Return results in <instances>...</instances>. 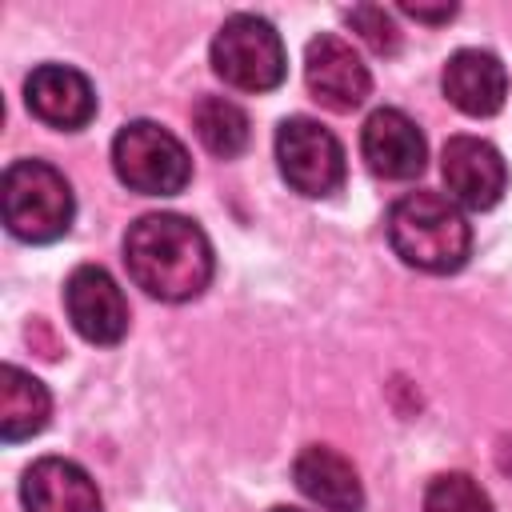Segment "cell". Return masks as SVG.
<instances>
[{"label":"cell","instance_id":"cell-5","mask_svg":"<svg viewBox=\"0 0 512 512\" xmlns=\"http://www.w3.org/2000/svg\"><path fill=\"white\" fill-rule=\"evenodd\" d=\"M112 168L120 184L140 196H176L192 180L188 148L152 120H132L112 140Z\"/></svg>","mask_w":512,"mask_h":512},{"label":"cell","instance_id":"cell-18","mask_svg":"<svg viewBox=\"0 0 512 512\" xmlns=\"http://www.w3.org/2000/svg\"><path fill=\"white\" fill-rule=\"evenodd\" d=\"M348 24H352V32L376 56H396L400 52V28H396V20L380 4H356V8H348Z\"/></svg>","mask_w":512,"mask_h":512},{"label":"cell","instance_id":"cell-6","mask_svg":"<svg viewBox=\"0 0 512 512\" xmlns=\"http://www.w3.org/2000/svg\"><path fill=\"white\" fill-rule=\"evenodd\" d=\"M276 164L292 192L324 200L344 184V148L312 116H288L276 128Z\"/></svg>","mask_w":512,"mask_h":512},{"label":"cell","instance_id":"cell-2","mask_svg":"<svg viewBox=\"0 0 512 512\" xmlns=\"http://www.w3.org/2000/svg\"><path fill=\"white\" fill-rule=\"evenodd\" d=\"M392 252L420 272H456L472 252V228L464 212L440 192H404L388 208Z\"/></svg>","mask_w":512,"mask_h":512},{"label":"cell","instance_id":"cell-4","mask_svg":"<svg viewBox=\"0 0 512 512\" xmlns=\"http://www.w3.org/2000/svg\"><path fill=\"white\" fill-rule=\"evenodd\" d=\"M212 72L236 92H272L284 84L288 56L280 32L252 12H236L212 36Z\"/></svg>","mask_w":512,"mask_h":512},{"label":"cell","instance_id":"cell-13","mask_svg":"<svg viewBox=\"0 0 512 512\" xmlns=\"http://www.w3.org/2000/svg\"><path fill=\"white\" fill-rule=\"evenodd\" d=\"M444 96L464 116H496L508 96V72L504 64L484 48H460L448 56L440 76Z\"/></svg>","mask_w":512,"mask_h":512},{"label":"cell","instance_id":"cell-19","mask_svg":"<svg viewBox=\"0 0 512 512\" xmlns=\"http://www.w3.org/2000/svg\"><path fill=\"white\" fill-rule=\"evenodd\" d=\"M24 336H28V344H32L44 360H56V356H60V344H56V336L48 332V324H44L40 316H32V324H28V332H24Z\"/></svg>","mask_w":512,"mask_h":512},{"label":"cell","instance_id":"cell-14","mask_svg":"<svg viewBox=\"0 0 512 512\" xmlns=\"http://www.w3.org/2000/svg\"><path fill=\"white\" fill-rule=\"evenodd\" d=\"M296 488L324 512H364V488L348 456L328 444H308L292 460Z\"/></svg>","mask_w":512,"mask_h":512},{"label":"cell","instance_id":"cell-8","mask_svg":"<svg viewBox=\"0 0 512 512\" xmlns=\"http://www.w3.org/2000/svg\"><path fill=\"white\" fill-rule=\"evenodd\" d=\"M64 312L88 344H120L128 332V300L100 264L72 268L64 284Z\"/></svg>","mask_w":512,"mask_h":512},{"label":"cell","instance_id":"cell-21","mask_svg":"<svg viewBox=\"0 0 512 512\" xmlns=\"http://www.w3.org/2000/svg\"><path fill=\"white\" fill-rule=\"evenodd\" d=\"M272 512H300V508H272Z\"/></svg>","mask_w":512,"mask_h":512},{"label":"cell","instance_id":"cell-11","mask_svg":"<svg viewBox=\"0 0 512 512\" xmlns=\"http://www.w3.org/2000/svg\"><path fill=\"white\" fill-rule=\"evenodd\" d=\"M24 100L36 120L60 132H76L96 116V92L84 72L68 64H40L24 80Z\"/></svg>","mask_w":512,"mask_h":512},{"label":"cell","instance_id":"cell-3","mask_svg":"<svg viewBox=\"0 0 512 512\" xmlns=\"http://www.w3.org/2000/svg\"><path fill=\"white\" fill-rule=\"evenodd\" d=\"M0 208L4 224L16 240L52 244L72 228V188L48 160H16L4 168L0 180Z\"/></svg>","mask_w":512,"mask_h":512},{"label":"cell","instance_id":"cell-7","mask_svg":"<svg viewBox=\"0 0 512 512\" xmlns=\"http://www.w3.org/2000/svg\"><path fill=\"white\" fill-rule=\"evenodd\" d=\"M304 80L316 104H324L328 112H352L368 100L372 92V76L368 64L356 56V48L332 32H320L308 40L304 52Z\"/></svg>","mask_w":512,"mask_h":512},{"label":"cell","instance_id":"cell-16","mask_svg":"<svg viewBox=\"0 0 512 512\" xmlns=\"http://www.w3.org/2000/svg\"><path fill=\"white\" fill-rule=\"evenodd\" d=\"M192 128H196L200 144L220 160H236L252 136L248 112L228 96H200L192 108Z\"/></svg>","mask_w":512,"mask_h":512},{"label":"cell","instance_id":"cell-17","mask_svg":"<svg viewBox=\"0 0 512 512\" xmlns=\"http://www.w3.org/2000/svg\"><path fill=\"white\" fill-rule=\"evenodd\" d=\"M424 512H492V500L468 472H440L424 492Z\"/></svg>","mask_w":512,"mask_h":512},{"label":"cell","instance_id":"cell-12","mask_svg":"<svg viewBox=\"0 0 512 512\" xmlns=\"http://www.w3.org/2000/svg\"><path fill=\"white\" fill-rule=\"evenodd\" d=\"M24 512H104L96 480L64 456H40L20 480Z\"/></svg>","mask_w":512,"mask_h":512},{"label":"cell","instance_id":"cell-15","mask_svg":"<svg viewBox=\"0 0 512 512\" xmlns=\"http://www.w3.org/2000/svg\"><path fill=\"white\" fill-rule=\"evenodd\" d=\"M48 416H52L48 388L36 376H28L24 368L4 364L0 368V436H4V444L44 432Z\"/></svg>","mask_w":512,"mask_h":512},{"label":"cell","instance_id":"cell-10","mask_svg":"<svg viewBox=\"0 0 512 512\" xmlns=\"http://www.w3.org/2000/svg\"><path fill=\"white\" fill-rule=\"evenodd\" d=\"M360 152L368 168L384 180H412L424 172L428 144L412 116L400 108H376L360 128Z\"/></svg>","mask_w":512,"mask_h":512},{"label":"cell","instance_id":"cell-9","mask_svg":"<svg viewBox=\"0 0 512 512\" xmlns=\"http://www.w3.org/2000/svg\"><path fill=\"white\" fill-rule=\"evenodd\" d=\"M440 172H444L452 200L472 208V212L500 204V196L508 188L504 156L480 136H452L440 152Z\"/></svg>","mask_w":512,"mask_h":512},{"label":"cell","instance_id":"cell-20","mask_svg":"<svg viewBox=\"0 0 512 512\" xmlns=\"http://www.w3.org/2000/svg\"><path fill=\"white\" fill-rule=\"evenodd\" d=\"M400 12H404V16H412V20H424V24H444V20H452V16H456V4H444V8H420V4H400Z\"/></svg>","mask_w":512,"mask_h":512},{"label":"cell","instance_id":"cell-1","mask_svg":"<svg viewBox=\"0 0 512 512\" xmlns=\"http://www.w3.org/2000/svg\"><path fill=\"white\" fill-rule=\"evenodd\" d=\"M124 268L156 300L180 304L208 288L212 280V244L204 228L176 212H152L128 224L124 232Z\"/></svg>","mask_w":512,"mask_h":512}]
</instances>
